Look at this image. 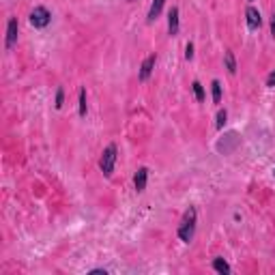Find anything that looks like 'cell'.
Instances as JSON below:
<instances>
[{
  "label": "cell",
  "mask_w": 275,
  "mask_h": 275,
  "mask_svg": "<svg viewBox=\"0 0 275 275\" xmlns=\"http://www.w3.org/2000/svg\"><path fill=\"white\" fill-rule=\"evenodd\" d=\"M211 88H213V103H219L221 101V84H219V80H213Z\"/></svg>",
  "instance_id": "cell-12"
},
{
  "label": "cell",
  "mask_w": 275,
  "mask_h": 275,
  "mask_svg": "<svg viewBox=\"0 0 275 275\" xmlns=\"http://www.w3.org/2000/svg\"><path fill=\"white\" fill-rule=\"evenodd\" d=\"M155 63H157V56L155 54H150L146 61L142 63V67H140V80L142 82H146L148 77H150V73H153V69H155Z\"/></svg>",
  "instance_id": "cell-7"
},
{
  "label": "cell",
  "mask_w": 275,
  "mask_h": 275,
  "mask_svg": "<svg viewBox=\"0 0 275 275\" xmlns=\"http://www.w3.org/2000/svg\"><path fill=\"white\" fill-rule=\"evenodd\" d=\"M93 275H106V271H103V269H95Z\"/></svg>",
  "instance_id": "cell-20"
},
{
  "label": "cell",
  "mask_w": 275,
  "mask_h": 275,
  "mask_svg": "<svg viewBox=\"0 0 275 275\" xmlns=\"http://www.w3.org/2000/svg\"><path fill=\"white\" fill-rule=\"evenodd\" d=\"M185 58H187V61H192V58H194V43H187V48H185Z\"/></svg>",
  "instance_id": "cell-17"
},
{
  "label": "cell",
  "mask_w": 275,
  "mask_h": 275,
  "mask_svg": "<svg viewBox=\"0 0 275 275\" xmlns=\"http://www.w3.org/2000/svg\"><path fill=\"white\" fill-rule=\"evenodd\" d=\"M194 93H196V99H198V103L205 101V88H202L200 82H194Z\"/></svg>",
  "instance_id": "cell-13"
},
{
  "label": "cell",
  "mask_w": 275,
  "mask_h": 275,
  "mask_svg": "<svg viewBox=\"0 0 275 275\" xmlns=\"http://www.w3.org/2000/svg\"><path fill=\"white\" fill-rule=\"evenodd\" d=\"M271 32H273V37H275V13L271 15Z\"/></svg>",
  "instance_id": "cell-19"
},
{
  "label": "cell",
  "mask_w": 275,
  "mask_h": 275,
  "mask_svg": "<svg viewBox=\"0 0 275 275\" xmlns=\"http://www.w3.org/2000/svg\"><path fill=\"white\" fill-rule=\"evenodd\" d=\"M63 101H65V90L58 88V93H56V108H58V110L63 108Z\"/></svg>",
  "instance_id": "cell-16"
},
{
  "label": "cell",
  "mask_w": 275,
  "mask_h": 275,
  "mask_svg": "<svg viewBox=\"0 0 275 275\" xmlns=\"http://www.w3.org/2000/svg\"><path fill=\"white\" fill-rule=\"evenodd\" d=\"M163 4H166V0H153V4H150V9H148V17H146L148 22H155V19L159 17Z\"/></svg>",
  "instance_id": "cell-9"
},
{
  "label": "cell",
  "mask_w": 275,
  "mask_h": 275,
  "mask_svg": "<svg viewBox=\"0 0 275 275\" xmlns=\"http://www.w3.org/2000/svg\"><path fill=\"white\" fill-rule=\"evenodd\" d=\"M168 35L170 37L179 35V9H176V6H172L168 13Z\"/></svg>",
  "instance_id": "cell-6"
},
{
  "label": "cell",
  "mask_w": 275,
  "mask_h": 275,
  "mask_svg": "<svg viewBox=\"0 0 275 275\" xmlns=\"http://www.w3.org/2000/svg\"><path fill=\"white\" fill-rule=\"evenodd\" d=\"M250 2H252V0H250Z\"/></svg>",
  "instance_id": "cell-21"
},
{
  "label": "cell",
  "mask_w": 275,
  "mask_h": 275,
  "mask_svg": "<svg viewBox=\"0 0 275 275\" xmlns=\"http://www.w3.org/2000/svg\"><path fill=\"white\" fill-rule=\"evenodd\" d=\"M267 86H271V88L275 86V71H273V73H271L269 77H267Z\"/></svg>",
  "instance_id": "cell-18"
},
{
  "label": "cell",
  "mask_w": 275,
  "mask_h": 275,
  "mask_svg": "<svg viewBox=\"0 0 275 275\" xmlns=\"http://www.w3.org/2000/svg\"><path fill=\"white\" fill-rule=\"evenodd\" d=\"M146 181H148V170L140 168L136 174V179H134V185H136L138 192H144V189H146Z\"/></svg>",
  "instance_id": "cell-8"
},
{
  "label": "cell",
  "mask_w": 275,
  "mask_h": 275,
  "mask_svg": "<svg viewBox=\"0 0 275 275\" xmlns=\"http://www.w3.org/2000/svg\"><path fill=\"white\" fill-rule=\"evenodd\" d=\"M213 269L217 273H230V265H228L224 258H215L213 260Z\"/></svg>",
  "instance_id": "cell-11"
},
{
  "label": "cell",
  "mask_w": 275,
  "mask_h": 275,
  "mask_svg": "<svg viewBox=\"0 0 275 275\" xmlns=\"http://www.w3.org/2000/svg\"><path fill=\"white\" fill-rule=\"evenodd\" d=\"M245 17H247V28L250 30H258L260 28V11L256 9V6H247V11H245Z\"/></svg>",
  "instance_id": "cell-5"
},
{
  "label": "cell",
  "mask_w": 275,
  "mask_h": 275,
  "mask_svg": "<svg viewBox=\"0 0 275 275\" xmlns=\"http://www.w3.org/2000/svg\"><path fill=\"white\" fill-rule=\"evenodd\" d=\"M226 119H228V112H226V110H219V112H217V129H224Z\"/></svg>",
  "instance_id": "cell-15"
},
{
  "label": "cell",
  "mask_w": 275,
  "mask_h": 275,
  "mask_svg": "<svg viewBox=\"0 0 275 275\" xmlns=\"http://www.w3.org/2000/svg\"><path fill=\"white\" fill-rule=\"evenodd\" d=\"M224 63H226V69H228V73L234 75L237 73V61H234V54L230 50L224 52Z\"/></svg>",
  "instance_id": "cell-10"
},
{
  "label": "cell",
  "mask_w": 275,
  "mask_h": 275,
  "mask_svg": "<svg viewBox=\"0 0 275 275\" xmlns=\"http://www.w3.org/2000/svg\"><path fill=\"white\" fill-rule=\"evenodd\" d=\"M196 221H198V213H196L194 206H189L185 215H183L181 219V226H179V237L181 241H185V243H192L194 234H196Z\"/></svg>",
  "instance_id": "cell-1"
},
{
  "label": "cell",
  "mask_w": 275,
  "mask_h": 275,
  "mask_svg": "<svg viewBox=\"0 0 275 275\" xmlns=\"http://www.w3.org/2000/svg\"><path fill=\"white\" fill-rule=\"evenodd\" d=\"M17 30H19V24H17V17H11L9 24H6V50H11L13 45L17 43Z\"/></svg>",
  "instance_id": "cell-4"
},
{
  "label": "cell",
  "mask_w": 275,
  "mask_h": 275,
  "mask_svg": "<svg viewBox=\"0 0 275 275\" xmlns=\"http://www.w3.org/2000/svg\"><path fill=\"white\" fill-rule=\"evenodd\" d=\"M52 22V13L45 9V6H35L30 13V24L35 26V28H45Z\"/></svg>",
  "instance_id": "cell-3"
},
{
  "label": "cell",
  "mask_w": 275,
  "mask_h": 275,
  "mask_svg": "<svg viewBox=\"0 0 275 275\" xmlns=\"http://www.w3.org/2000/svg\"><path fill=\"white\" fill-rule=\"evenodd\" d=\"M114 163H116V144H110V146L101 153V159H99V168L106 176H112L114 172Z\"/></svg>",
  "instance_id": "cell-2"
},
{
  "label": "cell",
  "mask_w": 275,
  "mask_h": 275,
  "mask_svg": "<svg viewBox=\"0 0 275 275\" xmlns=\"http://www.w3.org/2000/svg\"><path fill=\"white\" fill-rule=\"evenodd\" d=\"M80 116H86V90L80 88Z\"/></svg>",
  "instance_id": "cell-14"
}]
</instances>
